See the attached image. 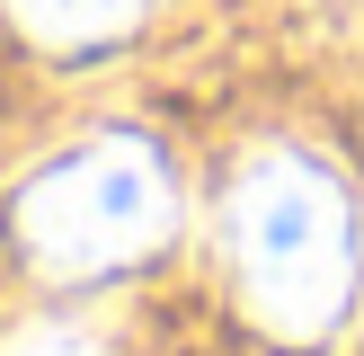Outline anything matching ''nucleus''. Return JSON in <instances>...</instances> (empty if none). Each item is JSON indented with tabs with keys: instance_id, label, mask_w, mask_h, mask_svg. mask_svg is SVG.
Here are the masks:
<instances>
[{
	"instance_id": "obj_1",
	"label": "nucleus",
	"mask_w": 364,
	"mask_h": 356,
	"mask_svg": "<svg viewBox=\"0 0 364 356\" xmlns=\"http://www.w3.org/2000/svg\"><path fill=\"white\" fill-rule=\"evenodd\" d=\"M231 276L267 338L320 347L355 312V205L329 160L311 152H249L231 178Z\"/></svg>"
},
{
	"instance_id": "obj_2",
	"label": "nucleus",
	"mask_w": 364,
	"mask_h": 356,
	"mask_svg": "<svg viewBox=\"0 0 364 356\" xmlns=\"http://www.w3.org/2000/svg\"><path fill=\"white\" fill-rule=\"evenodd\" d=\"M178 178L142 134H98L27 178L18 196V241L45 276H107L169 241Z\"/></svg>"
},
{
	"instance_id": "obj_3",
	"label": "nucleus",
	"mask_w": 364,
	"mask_h": 356,
	"mask_svg": "<svg viewBox=\"0 0 364 356\" xmlns=\"http://www.w3.org/2000/svg\"><path fill=\"white\" fill-rule=\"evenodd\" d=\"M36 45H98V36H124L151 0H0Z\"/></svg>"
},
{
	"instance_id": "obj_4",
	"label": "nucleus",
	"mask_w": 364,
	"mask_h": 356,
	"mask_svg": "<svg viewBox=\"0 0 364 356\" xmlns=\"http://www.w3.org/2000/svg\"><path fill=\"white\" fill-rule=\"evenodd\" d=\"M0 356H107V347L89 330H71V320H36V330H18Z\"/></svg>"
}]
</instances>
